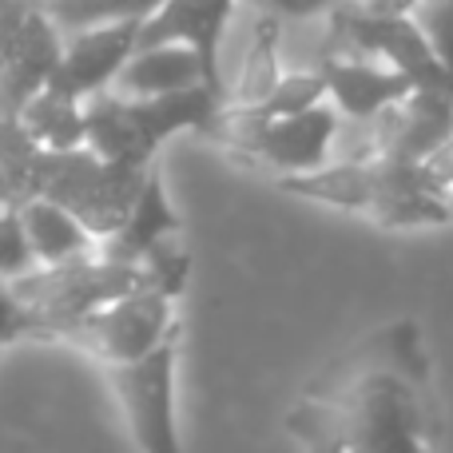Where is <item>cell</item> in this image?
<instances>
[{
	"instance_id": "obj_13",
	"label": "cell",
	"mask_w": 453,
	"mask_h": 453,
	"mask_svg": "<svg viewBox=\"0 0 453 453\" xmlns=\"http://www.w3.org/2000/svg\"><path fill=\"white\" fill-rule=\"evenodd\" d=\"M180 231H183V223H180V215H175L172 199H167L164 172L151 164L132 211L124 215V223H119L116 231L96 242V250H100L104 258H116V263H140L159 239L180 234Z\"/></svg>"
},
{
	"instance_id": "obj_4",
	"label": "cell",
	"mask_w": 453,
	"mask_h": 453,
	"mask_svg": "<svg viewBox=\"0 0 453 453\" xmlns=\"http://www.w3.org/2000/svg\"><path fill=\"white\" fill-rule=\"evenodd\" d=\"M135 287H148L143 266L104 258L96 247L56 258V263H36L20 279L8 282V290L20 298V306L32 319V338H40V342H64L72 326L84 322L96 306L111 303Z\"/></svg>"
},
{
	"instance_id": "obj_7",
	"label": "cell",
	"mask_w": 453,
	"mask_h": 453,
	"mask_svg": "<svg viewBox=\"0 0 453 453\" xmlns=\"http://www.w3.org/2000/svg\"><path fill=\"white\" fill-rule=\"evenodd\" d=\"M175 362H180V330L151 346L132 362L104 366L108 386L119 402L127 434L143 453H180L175 434Z\"/></svg>"
},
{
	"instance_id": "obj_1",
	"label": "cell",
	"mask_w": 453,
	"mask_h": 453,
	"mask_svg": "<svg viewBox=\"0 0 453 453\" xmlns=\"http://www.w3.org/2000/svg\"><path fill=\"white\" fill-rule=\"evenodd\" d=\"M282 426L311 449H434L446 414L422 326L402 319L366 334L298 394Z\"/></svg>"
},
{
	"instance_id": "obj_12",
	"label": "cell",
	"mask_w": 453,
	"mask_h": 453,
	"mask_svg": "<svg viewBox=\"0 0 453 453\" xmlns=\"http://www.w3.org/2000/svg\"><path fill=\"white\" fill-rule=\"evenodd\" d=\"M314 68L326 84V100L334 104V111L342 119H370L414 88L410 76H402L398 68L374 60V56L330 52L322 60H314Z\"/></svg>"
},
{
	"instance_id": "obj_10",
	"label": "cell",
	"mask_w": 453,
	"mask_h": 453,
	"mask_svg": "<svg viewBox=\"0 0 453 453\" xmlns=\"http://www.w3.org/2000/svg\"><path fill=\"white\" fill-rule=\"evenodd\" d=\"M140 24H143V16H124V20L88 24V28L64 32L56 68L44 84L60 88V92L76 96V100H88V96L111 88L116 72L124 68V60L135 52Z\"/></svg>"
},
{
	"instance_id": "obj_24",
	"label": "cell",
	"mask_w": 453,
	"mask_h": 453,
	"mask_svg": "<svg viewBox=\"0 0 453 453\" xmlns=\"http://www.w3.org/2000/svg\"><path fill=\"white\" fill-rule=\"evenodd\" d=\"M418 0H338L334 8L346 12H362V16H406Z\"/></svg>"
},
{
	"instance_id": "obj_19",
	"label": "cell",
	"mask_w": 453,
	"mask_h": 453,
	"mask_svg": "<svg viewBox=\"0 0 453 453\" xmlns=\"http://www.w3.org/2000/svg\"><path fill=\"white\" fill-rule=\"evenodd\" d=\"M414 24L422 28V36L430 40L438 64L446 68V76L453 80V0H418L410 8Z\"/></svg>"
},
{
	"instance_id": "obj_6",
	"label": "cell",
	"mask_w": 453,
	"mask_h": 453,
	"mask_svg": "<svg viewBox=\"0 0 453 453\" xmlns=\"http://www.w3.org/2000/svg\"><path fill=\"white\" fill-rule=\"evenodd\" d=\"M148 167L104 159L88 143L64 148V151L36 148V156H32V196L60 203L64 211L76 215L96 234V242H100L104 234L116 231L124 223V215L132 211Z\"/></svg>"
},
{
	"instance_id": "obj_3",
	"label": "cell",
	"mask_w": 453,
	"mask_h": 453,
	"mask_svg": "<svg viewBox=\"0 0 453 453\" xmlns=\"http://www.w3.org/2000/svg\"><path fill=\"white\" fill-rule=\"evenodd\" d=\"M219 104L223 96L207 84L164 96H124L104 88L84 100V143L104 159L148 167L172 135L203 132Z\"/></svg>"
},
{
	"instance_id": "obj_18",
	"label": "cell",
	"mask_w": 453,
	"mask_h": 453,
	"mask_svg": "<svg viewBox=\"0 0 453 453\" xmlns=\"http://www.w3.org/2000/svg\"><path fill=\"white\" fill-rule=\"evenodd\" d=\"M60 32L88 28V24H108L124 16H148L159 0H40Z\"/></svg>"
},
{
	"instance_id": "obj_16",
	"label": "cell",
	"mask_w": 453,
	"mask_h": 453,
	"mask_svg": "<svg viewBox=\"0 0 453 453\" xmlns=\"http://www.w3.org/2000/svg\"><path fill=\"white\" fill-rule=\"evenodd\" d=\"M16 124L40 148H52V151L80 148L84 143V100H76V96L60 92L52 84H40L24 100V108L16 111Z\"/></svg>"
},
{
	"instance_id": "obj_20",
	"label": "cell",
	"mask_w": 453,
	"mask_h": 453,
	"mask_svg": "<svg viewBox=\"0 0 453 453\" xmlns=\"http://www.w3.org/2000/svg\"><path fill=\"white\" fill-rule=\"evenodd\" d=\"M32 266H36V255H32L28 234L20 226V211L16 207H0V282L20 279Z\"/></svg>"
},
{
	"instance_id": "obj_17",
	"label": "cell",
	"mask_w": 453,
	"mask_h": 453,
	"mask_svg": "<svg viewBox=\"0 0 453 453\" xmlns=\"http://www.w3.org/2000/svg\"><path fill=\"white\" fill-rule=\"evenodd\" d=\"M16 211H20V226H24V234H28V247H32V255H36V263H56V258H68V255H80V250L96 247V234L72 211L52 203V199L32 196L28 203H20Z\"/></svg>"
},
{
	"instance_id": "obj_5",
	"label": "cell",
	"mask_w": 453,
	"mask_h": 453,
	"mask_svg": "<svg viewBox=\"0 0 453 453\" xmlns=\"http://www.w3.org/2000/svg\"><path fill=\"white\" fill-rule=\"evenodd\" d=\"M199 135L219 143L239 164L266 167V172H274V180H282V175L314 172V167L330 164L338 135V111L330 100L290 111V116H255V111L219 104V111L207 119V127Z\"/></svg>"
},
{
	"instance_id": "obj_8",
	"label": "cell",
	"mask_w": 453,
	"mask_h": 453,
	"mask_svg": "<svg viewBox=\"0 0 453 453\" xmlns=\"http://www.w3.org/2000/svg\"><path fill=\"white\" fill-rule=\"evenodd\" d=\"M172 330H180L175 298L156 287H135L127 295L111 298V303L96 306L84 322L72 326V334L64 342L84 350L100 366H116V362H132L140 354H148Z\"/></svg>"
},
{
	"instance_id": "obj_2",
	"label": "cell",
	"mask_w": 453,
	"mask_h": 453,
	"mask_svg": "<svg viewBox=\"0 0 453 453\" xmlns=\"http://www.w3.org/2000/svg\"><path fill=\"white\" fill-rule=\"evenodd\" d=\"M279 188L298 199H311V203L354 211L362 219L386 226V231L449 223V211L441 203L426 164L410 156H394V151L330 159L314 172L282 175Z\"/></svg>"
},
{
	"instance_id": "obj_15",
	"label": "cell",
	"mask_w": 453,
	"mask_h": 453,
	"mask_svg": "<svg viewBox=\"0 0 453 453\" xmlns=\"http://www.w3.org/2000/svg\"><path fill=\"white\" fill-rule=\"evenodd\" d=\"M250 16L247 40L239 52V68L226 76L223 104L226 108H255L258 100L271 96V88L282 76V24L274 16Z\"/></svg>"
},
{
	"instance_id": "obj_11",
	"label": "cell",
	"mask_w": 453,
	"mask_h": 453,
	"mask_svg": "<svg viewBox=\"0 0 453 453\" xmlns=\"http://www.w3.org/2000/svg\"><path fill=\"white\" fill-rule=\"evenodd\" d=\"M234 12H239V0H159L143 16L135 48L167 44V40L191 44L203 60L207 84L223 96V40Z\"/></svg>"
},
{
	"instance_id": "obj_14",
	"label": "cell",
	"mask_w": 453,
	"mask_h": 453,
	"mask_svg": "<svg viewBox=\"0 0 453 453\" xmlns=\"http://www.w3.org/2000/svg\"><path fill=\"white\" fill-rule=\"evenodd\" d=\"M207 84L203 60L191 44L167 40V44L135 48L124 60V68L111 80V92L124 96H164V92H183V88ZM211 88V84H207Z\"/></svg>"
},
{
	"instance_id": "obj_21",
	"label": "cell",
	"mask_w": 453,
	"mask_h": 453,
	"mask_svg": "<svg viewBox=\"0 0 453 453\" xmlns=\"http://www.w3.org/2000/svg\"><path fill=\"white\" fill-rule=\"evenodd\" d=\"M334 4L338 0H239V12L274 16L279 24H303V20L326 16Z\"/></svg>"
},
{
	"instance_id": "obj_23",
	"label": "cell",
	"mask_w": 453,
	"mask_h": 453,
	"mask_svg": "<svg viewBox=\"0 0 453 453\" xmlns=\"http://www.w3.org/2000/svg\"><path fill=\"white\" fill-rule=\"evenodd\" d=\"M422 164H426V172H430L434 188H438L441 203H446V211H449V223H453V135L446 143H438Z\"/></svg>"
},
{
	"instance_id": "obj_9",
	"label": "cell",
	"mask_w": 453,
	"mask_h": 453,
	"mask_svg": "<svg viewBox=\"0 0 453 453\" xmlns=\"http://www.w3.org/2000/svg\"><path fill=\"white\" fill-rule=\"evenodd\" d=\"M64 32L40 0H0V119H16L32 92L52 76Z\"/></svg>"
},
{
	"instance_id": "obj_22",
	"label": "cell",
	"mask_w": 453,
	"mask_h": 453,
	"mask_svg": "<svg viewBox=\"0 0 453 453\" xmlns=\"http://www.w3.org/2000/svg\"><path fill=\"white\" fill-rule=\"evenodd\" d=\"M20 338H32V319L20 306V298L8 290V282H0V350L16 346Z\"/></svg>"
}]
</instances>
